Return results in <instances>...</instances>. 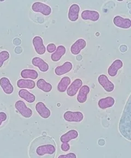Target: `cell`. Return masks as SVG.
<instances>
[{"label": "cell", "mask_w": 131, "mask_h": 158, "mask_svg": "<svg viewBox=\"0 0 131 158\" xmlns=\"http://www.w3.org/2000/svg\"><path fill=\"white\" fill-rule=\"evenodd\" d=\"M71 80L69 77H64L60 80L57 85V89L60 92H64L67 90L68 87L71 84Z\"/></svg>", "instance_id": "26"}, {"label": "cell", "mask_w": 131, "mask_h": 158, "mask_svg": "<svg viewBox=\"0 0 131 158\" xmlns=\"http://www.w3.org/2000/svg\"><path fill=\"white\" fill-rule=\"evenodd\" d=\"M19 96L20 98L24 99L27 103H32L36 100V97L33 94L30 93L25 89H21L19 91Z\"/></svg>", "instance_id": "21"}, {"label": "cell", "mask_w": 131, "mask_h": 158, "mask_svg": "<svg viewBox=\"0 0 131 158\" xmlns=\"http://www.w3.org/2000/svg\"><path fill=\"white\" fill-rule=\"evenodd\" d=\"M61 149L64 152H68L70 149V145L68 143H62L61 144Z\"/></svg>", "instance_id": "31"}, {"label": "cell", "mask_w": 131, "mask_h": 158, "mask_svg": "<svg viewBox=\"0 0 131 158\" xmlns=\"http://www.w3.org/2000/svg\"><path fill=\"white\" fill-rule=\"evenodd\" d=\"M37 86L38 89L44 92L48 93L52 91V85L45 81L43 79H40L37 81Z\"/></svg>", "instance_id": "25"}, {"label": "cell", "mask_w": 131, "mask_h": 158, "mask_svg": "<svg viewBox=\"0 0 131 158\" xmlns=\"http://www.w3.org/2000/svg\"><path fill=\"white\" fill-rule=\"evenodd\" d=\"M7 120V115L5 111L0 110V128L3 126V124L5 123Z\"/></svg>", "instance_id": "28"}, {"label": "cell", "mask_w": 131, "mask_h": 158, "mask_svg": "<svg viewBox=\"0 0 131 158\" xmlns=\"http://www.w3.org/2000/svg\"><path fill=\"white\" fill-rule=\"evenodd\" d=\"M32 9L35 12L40 13L44 15H49L52 13V8L43 3L36 2L32 6Z\"/></svg>", "instance_id": "4"}, {"label": "cell", "mask_w": 131, "mask_h": 158, "mask_svg": "<svg viewBox=\"0 0 131 158\" xmlns=\"http://www.w3.org/2000/svg\"><path fill=\"white\" fill-rule=\"evenodd\" d=\"M83 85V81L80 79H75L67 89V94L69 96L73 97L77 94Z\"/></svg>", "instance_id": "8"}, {"label": "cell", "mask_w": 131, "mask_h": 158, "mask_svg": "<svg viewBox=\"0 0 131 158\" xmlns=\"http://www.w3.org/2000/svg\"><path fill=\"white\" fill-rule=\"evenodd\" d=\"M72 67L73 65L71 62H65L62 65H60L56 68L55 69V73L58 76H61L70 72L72 70Z\"/></svg>", "instance_id": "16"}, {"label": "cell", "mask_w": 131, "mask_h": 158, "mask_svg": "<svg viewBox=\"0 0 131 158\" xmlns=\"http://www.w3.org/2000/svg\"><path fill=\"white\" fill-rule=\"evenodd\" d=\"M115 104V99L111 97H107L101 99L98 101V106L102 109H106L113 106Z\"/></svg>", "instance_id": "20"}, {"label": "cell", "mask_w": 131, "mask_h": 158, "mask_svg": "<svg viewBox=\"0 0 131 158\" xmlns=\"http://www.w3.org/2000/svg\"><path fill=\"white\" fill-rule=\"evenodd\" d=\"M87 42L84 39L78 40L77 41L74 42V44H72V46L71 47V51L72 54L74 55H77L79 54L81 50L84 49L85 47H86Z\"/></svg>", "instance_id": "12"}, {"label": "cell", "mask_w": 131, "mask_h": 158, "mask_svg": "<svg viewBox=\"0 0 131 158\" xmlns=\"http://www.w3.org/2000/svg\"><path fill=\"white\" fill-rule=\"evenodd\" d=\"M10 54L9 52L6 51H2L0 52V68L2 67L5 62L9 59Z\"/></svg>", "instance_id": "27"}, {"label": "cell", "mask_w": 131, "mask_h": 158, "mask_svg": "<svg viewBox=\"0 0 131 158\" xmlns=\"http://www.w3.org/2000/svg\"><path fill=\"white\" fill-rule=\"evenodd\" d=\"M56 152V145L52 137L40 136L31 143L29 156L31 158H53Z\"/></svg>", "instance_id": "1"}, {"label": "cell", "mask_w": 131, "mask_h": 158, "mask_svg": "<svg viewBox=\"0 0 131 158\" xmlns=\"http://www.w3.org/2000/svg\"><path fill=\"white\" fill-rule=\"evenodd\" d=\"M78 137V131L74 130H72L68 131L67 133L63 135L61 138L60 141L62 143H68L69 141L72 139H76Z\"/></svg>", "instance_id": "22"}, {"label": "cell", "mask_w": 131, "mask_h": 158, "mask_svg": "<svg viewBox=\"0 0 131 158\" xmlns=\"http://www.w3.org/2000/svg\"><path fill=\"white\" fill-rule=\"evenodd\" d=\"M98 82L103 87L104 90L108 92H111L114 89V85L110 81L108 78L105 75H101L98 77Z\"/></svg>", "instance_id": "7"}, {"label": "cell", "mask_w": 131, "mask_h": 158, "mask_svg": "<svg viewBox=\"0 0 131 158\" xmlns=\"http://www.w3.org/2000/svg\"><path fill=\"white\" fill-rule=\"evenodd\" d=\"M59 158H76L77 156H75V154L73 153H68L66 155H61L60 156Z\"/></svg>", "instance_id": "30"}, {"label": "cell", "mask_w": 131, "mask_h": 158, "mask_svg": "<svg viewBox=\"0 0 131 158\" xmlns=\"http://www.w3.org/2000/svg\"><path fill=\"white\" fill-rule=\"evenodd\" d=\"M32 63L34 66L37 67L42 72H47L49 70V65L44 60L39 57H35L32 59Z\"/></svg>", "instance_id": "15"}, {"label": "cell", "mask_w": 131, "mask_h": 158, "mask_svg": "<svg viewBox=\"0 0 131 158\" xmlns=\"http://www.w3.org/2000/svg\"><path fill=\"white\" fill-rule=\"evenodd\" d=\"M64 120L68 122L79 123L83 120L84 115L82 113L79 111L73 112V111H68L64 113Z\"/></svg>", "instance_id": "5"}, {"label": "cell", "mask_w": 131, "mask_h": 158, "mask_svg": "<svg viewBox=\"0 0 131 158\" xmlns=\"http://www.w3.org/2000/svg\"><path fill=\"white\" fill-rule=\"evenodd\" d=\"M17 86L20 89H32L36 86L35 82L30 79H20L17 82Z\"/></svg>", "instance_id": "17"}, {"label": "cell", "mask_w": 131, "mask_h": 158, "mask_svg": "<svg viewBox=\"0 0 131 158\" xmlns=\"http://www.w3.org/2000/svg\"><path fill=\"white\" fill-rule=\"evenodd\" d=\"M81 17L83 19L90 20L94 22H96L99 19V14L98 12L94 10H85L82 12Z\"/></svg>", "instance_id": "13"}, {"label": "cell", "mask_w": 131, "mask_h": 158, "mask_svg": "<svg viewBox=\"0 0 131 158\" xmlns=\"http://www.w3.org/2000/svg\"><path fill=\"white\" fill-rule=\"evenodd\" d=\"M47 49L49 53H54L56 49V46L54 44H50L48 45Z\"/></svg>", "instance_id": "29"}, {"label": "cell", "mask_w": 131, "mask_h": 158, "mask_svg": "<svg viewBox=\"0 0 131 158\" xmlns=\"http://www.w3.org/2000/svg\"><path fill=\"white\" fill-rule=\"evenodd\" d=\"M36 110L42 118H49L51 115V112L49 109L42 102H38L36 104Z\"/></svg>", "instance_id": "10"}, {"label": "cell", "mask_w": 131, "mask_h": 158, "mask_svg": "<svg viewBox=\"0 0 131 158\" xmlns=\"http://www.w3.org/2000/svg\"><path fill=\"white\" fill-rule=\"evenodd\" d=\"M89 87L84 85L81 87L79 90V94L77 96V100L80 103H84L87 101V94H89Z\"/></svg>", "instance_id": "19"}, {"label": "cell", "mask_w": 131, "mask_h": 158, "mask_svg": "<svg viewBox=\"0 0 131 158\" xmlns=\"http://www.w3.org/2000/svg\"><path fill=\"white\" fill-rule=\"evenodd\" d=\"M123 67V63L121 60L117 59L114 61L108 70V73L111 77L116 76L120 69Z\"/></svg>", "instance_id": "14"}, {"label": "cell", "mask_w": 131, "mask_h": 158, "mask_svg": "<svg viewBox=\"0 0 131 158\" xmlns=\"http://www.w3.org/2000/svg\"><path fill=\"white\" fill-rule=\"evenodd\" d=\"M0 86L2 89L3 92L7 94H12L14 91V87L10 83V80L5 77L0 79Z\"/></svg>", "instance_id": "11"}, {"label": "cell", "mask_w": 131, "mask_h": 158, "mask_svg": "<svg viewBox=\"0 0 131 158\" xmlns=\"http://www.w3.org/2000/svg\"><path fill=\"white\" fill-rule=\"evenodd\" d=\"M15 108L17 111L25 118H29L32 115V110L27 107L25 102L22 101H18L15 104Z\"/></svg>", "instance_id": "3"}, {"label": "cell", "mask_w": 131, "mask_h": 158, "mask_svg": "<svg viewBox=\"0 0 131 158\" xmlns=\"http://www.w3.org/2000/svg\"><path fill=\"white\" fill-rule=\"evenodd\" d=\"M114 24L117 27L122 29H129L131 26V20L129 18H124L120 16H116L113 19Z\"/></svg>", "instance_id": "9"}, {"label": "cell", "mask_w": 131, "mask_h": 158, "mask_svg": "<svg viewBox=\"0 0 131 158\" xmlns=\"http://www.w3.org/2000/svg\"><path fill=\"white\" fill-rule=\"evenodd\" d=\"M66 49L64 46H59L57 47L56 51L52 53L51 56V59L53 62H58L66 53Z\"/></svg>", "instance_id": "23"}, {"label": "cell", "mask_w": 131, "mask_h": 158, "mask_svg": "<svg viewBox=\"0 0 131 158\" xmlns=\"http://www.w3.org/2000/svg\"><path fill=\"white\" fill-rule=\"evenodd\" d=\"M130 113L129 115L125 114L121 118L120 123V130L121 134L125 138L131 140V121H130Z\"/></svg>", "instance_id": "2"}, {"label": "cell", "mask_w": 131, "mask_h": 158, "mask_svg": "<svg viewBox=\"0 0 131 158\" xmlns=\"http://www.w3.org/2000/svg\"><path fill=\"white\" fill-rule=\"evenodd\" d=\"M21 77L24 79L36 80L38 77V73L33 69H24L21 72Z\"/></svg>", "instance_id": "24"}, {"label": "cell", "mask_w": 131, "mask_h": 158, "mask_svg": "<svg viewBox=\"0 0 131 158\" xmlns=\"http://www.w3.org/2000/svg\"><path fill=\"white\" fill-rule=\"evenodd\" d=\"M32 42L35 51L37 52V54L40 55L44 54L46 51V48L43 44V40L42 37L38 36H35L33 39Z\"/></svg>", "instance_id": "6"}, {"label": "cell", "mask_w": 131, "mask_h": 158, "mask_svg": "<svg viewBox=\"0 0 131 158\" xmlns=\"http://www.w3.org/2000/svg\"><path fill=\"white\" fill-rule=\"evenodd\" d=\"M80 7L79 5L73 4L69 8L68 12V19L72 22L77 21L79 18Z\"/></svg>", "instance_id": "18"}]
</instances>
